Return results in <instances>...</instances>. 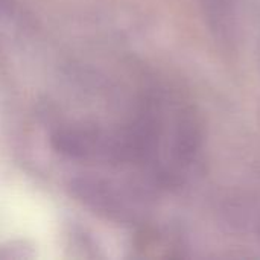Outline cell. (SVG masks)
<instances>
[{"label":"cell","instance_id":"obj_1","mask_svg":"<svg viewBox=\"0 0 260 260\" xmlns=\"http://www.w3.org/2000/svg\"><path fill=\"white\" fill-rule=\"evenodd\" d=\"M200 3L204 6V11L212 20V26L225 32L232 18L233 0H200Z\"/></svg>","mask_w":260,"mask_h":260}]
</instances>
